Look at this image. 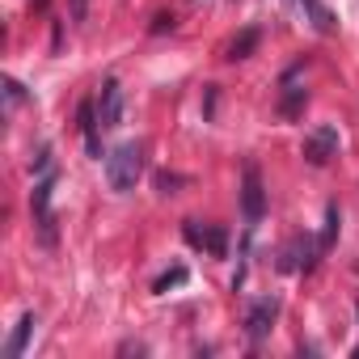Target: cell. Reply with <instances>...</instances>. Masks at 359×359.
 I'll use <instances>...</instances> for the list:
<instances>
[{"mask_svg": "<svg viewBox=\"0 0 359 359\" xmlns=\"http://www.w3.org/2000/svg\"><path fill=\"white\" fill-rule=\"evenodd\" d=\"M258 39H262V34H258V26H245V30H241V34L229 43L224 60H229V64H237V60H250V55H254V47H258Z\"/></svg>", "mask_w": 359, "mask_h": 359, "instance_id": "cell-12", "label": "cell"}, {"mask_svg": "<svg viewBox=\"0 0 359 359\" xmlns=\"http://www.w3.org/2000/svg\"><path fill=\"white\" fill-rule=\"evenodd\" d=\"M140 173H144V144L127 140V144H118V148L106 156V182H110V191H114V195L135 191Z\"/></svg>", "mask_w": 359, "mask_h": 359, "instance_id": "cell-1", "label": "cell"}, {"mask_svg": "<svg viewBox=\"0 0 359 359\" xmlns=\"http://www.w3.org/2000/svg\"><path fill=\"white\" fill-rule=\"evenodd\" d=\"M97 123L110 131V127H118L123 123V85L110 76L106 85H102V93H97Z\"/></svg>", "mask_w": 359, "mask_h": 359, "instance_id": "cell-8", "label": "cell"}, {"mask_svg": "<svg viewBox=\"0 0 359 359\" xmlns=\"http://www.w3.org/2000/svg\"><path fill=\"white\" fill-rule=\"evenodd\" d=\"M241 212L250 224H258L266 216V187H262V173L254 161H245V169H241Z\"/></svg>", "mask_w": 359, "mask_h": 359, "instance_id": "cell-3", "label": "cell"}, {"mask_svg": "<svg viewBox=\"0 0 359 359\" xmlns=\"http://www.w3.org/2000/svg\"><path fill=\"white\" fill-rule=\"evenodd\" d=\"M165 30H173V13H161V18L152 22V34H165Z\"/></svg>", "mask_w": 359, "mask_h": 359, "instance_id": "cell-19", "label": "cell"}, {"mask_svg": "<svg viewBox=\"0 0 359 359\" xmlns=\"http://www.w3.org/2000/svg\"><path fill=\"white\" fill-rule=\"evenodd\" d=\"M300 152H304V161L317 165V169L330 165V161L338 156V131H334V127H313V131L304 135V148H300Z\"/></svg>", "mask_w": 359, "mask_h": 359, "instance_id": "cell-6", "label": "cell"}, {"mask_svg": "<svg viewBox=\"0 0 359 359\" xmlns=\"http://www.w3.org/2000/svg\"><path fill=\"white\" fill-rule=\"evenodd\" d=\"M334 237H338V203H330V208H325V229H321V250H330V245H334Z\"/></svg>", "mask_w": 359, "mask_h": 359, "instance_id": "cell-14", "label": "cell"}, {"mask_svg": "<svg viewBox=\"0 0 359 359\" xmlns=\"http://www.w3.org/2000/svg\"><path fill=\"white\" fill-rule=\"evenodd\" d=\"M5 93H9V106H18V102H26V89L13 81V76H5Z\"/></svg>", "mask_w": 359, "mask_h": 359, "instance_id": "cell-17", "label": "cell"}, {"mask_svg": "<svg viewBox=\"0 0 359 359\" xmlns=\"http://www.w3.org/2000/svg\"><path fill=\"white\" fill-rule=\"evenodd\" d=\"M34 325H39V317H34V313H22V321L13 325V338L5 342V359H22V351H26V342H30Z\"/></svg>", "mask_w": 359, "mask_h": 359, "instance_id": "cell-11", "label": "cell"}, {"mask_svg": "<svg viewBox=\"0 0 359 359\" xmlns=\"http://www.w3.org/2000/svg\"><path fill=\"white\" fill-rule=\"evenodd\" d=\"M76 118H81V135H85V144H89V156H102V140H97V102H81V110H76Z\"/></svg>", "mask_w": 359, "mask_h": 359, "instance_id": "cell-10", "label": "cell"}, {"mask_svg": "<svg viewBox=\"0 0 359 359\" xmlns=\"http://www.w3.org/2000/svg\"><path fill=\"white\" fill-rule=\"evenodd\" d=\"M187 177H177V173H156V191L161 195H177V187H182Z\"/></svg>", "mask_w": 359, "mask_h": 359, "instance_id": "cell-16", "label": "cell"}, {"mask_svg": "<svg viewBox=\"0 0 359 359\" xmlns=\"http://www.w3.org/2000/svg\"><path fill=\"white\" fill-rule=\"evenodd\" d=\"M296 72H300V68H292V72L283 76V97H279V114H283V118H296V114L304 110V102H309V93L296 85Z\"/></svg>", "mask_w": 359, "mask_h": 359, "instance_id": "cell-9", "label": "cell"}, {"mask_svg": "<svg viewBox=\"0 0 359 359\" xmlns=\"http://www.w3.org/2000/svg\"><path fill=\"white\" fill-rule=\"evenodd\" d=\"M275 317H279V300H275V296H258V300L250 304V313H245V334H250V342H262V338L275 330Z\"/></svg>", "mask_w": 359, "mask_h": 359, "instance_id": "cell-7", "label": "cell"}, {"mask_svg": "<svg viewBox=\"0 0 359 359\" xmlns=\"http://www.w3.org/2000/svg\"><path fill=\"white\" fill-rule=\"evenodd\" d=\"M317 250H321V241H313L309 233H296V237L279 250V271H313Z\"/></svg>", "mask_w": 359, "mask_h": 359, "instance_id": "cell-5", "label": "cell"}, {"mask_svg": "<svg viewBox=\"0 0 359 359\" xmlns=\"http://www.w3.org/2000/svg\"><path fill=\"white\" fill-rule=\"evenodd\" d=\"M51 191H55V173H43L34 182L30 208H34V224H39V241L51 250L55 245V216H51Z\"/></svg>", "mask_w": 359, "mask_h": 359, "instance_id": "cell-2", "label": "cell"}, {"mask_svg": "<svg viewBox=\"0 0 359 359\" xmlns=\"http://www.w3.org/2000/svg\"><path fill=\"white\" fill-rule=\"evenodd\" d=\"M177 283H187V266H173V271H165V275L156 279V287H152V292H169V287H177Z\"/></svg>", "mask_w": 359, "mask_h": 359, "instance_id": "cell-15", "label": "cell"}, {"mask_svg": "<svg viewBox=\"0 0 359 359\" xmlns=\"http://www.w3.org/2000/svg\"><path fill=\"white\" fill-rule=\"evenodd\" d=\"M85 18H89V0H72V22L81 26Z\"/></svg>", "mask_w": 359, "mask_h": 359, "instance_id": "cell-18", "label": "cell"}, {"mask_svg": "<svg viewBox=\"0 0 359 359\" xmlns=\"http://www.w3.org/2000/svg\"><path fill=\"white\" fill-rule=\"evenodd\" d=\"M300 5H304V13H309V22H313V30H317V34H334V30H338L334 13L321 5V0H300Z\"/></svg>", "mask_w": 359, "mask_h": 359, "instance_id": "cell-13", "label": "cell"}, {"mask_svg": "<svg viewBox=\"0 0 359 359\" xmlns=\"http://www.w3.org/2000/svg\"><path fill=\"white\" fill-rule=\"evenodd\" d=\"M182 237H187V245H195V250H208L212 258H224V254H229V233H224L220 224L182 220Z\"/></svg>", "mask_w": 359, "mask_h": 359, "instance_id": "cell-4", "label": "cell"}]
</instances>
